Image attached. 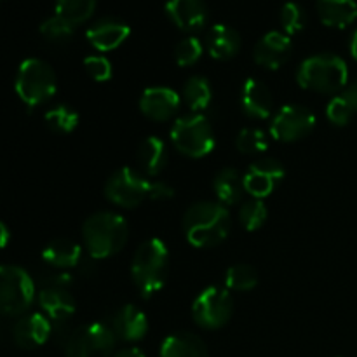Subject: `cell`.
Instances as JSON below:
<instances>
[{
  "instance_id": "6da1fadb",
  "label": "cell",
  "mask_w": 357,
  "mask_h": 357,
  "mask_svg": "<svg viewBox=\"0 0 357 357\" xmlns=\"http://www.w3.org/2000/svg\"><path fill=\"white\" fill-rule=\"evenodd\" d=\"M232 218L220 202L201 201L192 204L183 215V232L195 248H215L229 237Z\"/></svg>"
},
{
  "instance_id": "7a4b0ae2",
  "label": "cell",
  "mask_w": 357,
  "mask_h": 357,
  "mask_svg": "<svg viewBox=\"0 0 357 357\" xmlns=\"http://www.w3.org/2000/svg\"><path fill=\"white\" fill-rule=\"evenodd\" d=\"M84 244L87 253L96 260L110 258L126 246L129 227L124 216L110 211L91 215L82 227Z\"/></svg>"
},
{
  "instance_id": "3957f363",
  "label": "cell",
  "mask_w": 357,
  "mask_h": 357,
  "mask_svg": "<svg viewBox=\"0 0 357 357\" xmlns=\"http://www.w3.org/2000/svg\"><path fill=\"white\" fill-rule=\"evenodd\" d=\"M169 271V250L157 237L146 239L136 250L131 261V278L143 298H150L164 288Z\"/></svg>"
},
{
  "instance_id": "277c9868",
  "label": "cell",
  "mask_w": 357,
  "mask_h": 357,
  "mask_svg": "<svg viewBox=\"0 0 357 357\" xmlns=\"http://www.w3.org/2000/svg\"><path fill=\"white\" fill-rule=\"evenodd\" d=\"M347 63L337 54L323 52L307 58L296 70V82L307 91L321 94H337L347 86Z\"/></svg>"
},
{
  "instance_id": "5b68a950",
  "label": "cell",
  "mask_w": 357,
  "mask_h": 357,
  "mask_svg": "<svg viewBox=\"0 0 357 357\" xmlns=\"http://www.w3.org/2000/svg\"><path fill=\"white\" fill-rule=\"evenodd\" d=\"M14 89L28 108H35L51 100L58 89V79L47 61L28 58L20 65L14 80Z\"/></svg>"
},
{
  "instance_id": "8992f818",
  "label": "cell",
  "mask_w": 357,
  "mask_h": 357,
  "mask_svg": "<svg viewBox=\"0 0 357 357\" xmlns=\"http://www.w3.org/2000/svg\"><path fill=\"white\" fill-rule=\"evenodd\" d=\"M171 142L174 149L192 159L209 155L216 145L215 131L204 115H187L174 121L171 128Z\"/></svg>"
},
{
  "instance_id": "52a82bcc",
  "label": "cell",
  "mask_w": 357,
  "mask_h": 357,
  "mask_svg": "<svg viewBox=\"0 0 357 357\" xmlns=\"http://www.w3.org/2000/svg\"><path fill=\"white\" fill-rule=\"evenodd\" d=\"M35 300V282L16 265H0V316H23Z\"/></svg>"
},
{
  "instance_id": "ba28073f",
  "label": "cell",
  "mask_w": 357,
  "mask_h": 357,
  "mask_svg": "<svg viewBox=\"0 0 357 357\" xmlns=\"http://www.w3.org/2000/svg\"><path fill=\"white\" fill-rule=\"evenodd\" d=\"M234 312V300L229 289L209 286L202 289L192 303V316L204 330H218L225 326Z\"/></svg>"
},
{
  "instance_id": "9c48e42d",
  "label": "cell",
  "mask_w": 357,
  "mask_h": 357,
  "mask_svg": "<svg viewBox=\"0 0 357 357\" xmlns=\"http://www.w3.org/2000/svg\"><path fill=\"white\" fill-rule=\"evenodd\" d=\"M117 337L110 326L91 323L80 326L66 338V357H110Z\"/></svg>"
},
{
  "instance_id": "30bf717a",
  "label": "cell",
  "mask_w": 357,
  "mask_h": 357,
  "mask_svg": "<svg viewBox=\"0 0 357 357\" xmlns=\"http://www.w3.org/2000/svg\"><path fill=\"white\" fill-rule=\"evenodd\" d=\"M150 181L132 167H121L108 178L105 185V197L115 206L132 209L149 199Z\"/></svg>"
},
{
  "instance_id": "8fae6325",
  "label": "cell",
  "mask_w": 357,
  "mask_h": 357,
  "mask_svg": "<svg viewBox=\"0 0 357 357\" xmlns=\"http://www.w3.org/2000/svg\"><path fill=\"white\" fill-rule=\"evenodd\" d=\"M316 128V117L302 105H284L272 117L271 135L278 142L291 143L305 138Z\"/></svg>"
},
{
  "instance_id": "7c38bea8",
  "label": "cell",
  "mask_w": 357,
  "mask_h": 357,
  "mask_svg": "<svg viewBox=\"0 0 357 357\" xmlns=\"http://www.w3.org/2000/svg\"><path fill=\"white\" fill-rule=\"evenodd\" d=\"M284 166L279 160L265 157L248 167V171L244 173V188L253 199L264 201L284 180Z\"/></svg>"
},
{
  "instance_id": "4fadbf2b",
  "label": "cell",
  "mask_w": 357,
  "mask_h": 357,
  "mask_svg": "<svg viewBox=\"0 0 357 357\" xmlns=\"http://www.w3.org/2000/svg\"><path fill=\"white\" fill-rule=\"evenodd\" d=\"M52 335V323L42 312L23 314L13 328L14 344L24 351L44 345Z\"/></svg>"
},
{
  "instance_id": "5bb4252c",
  "label": "cell",
  "mask_w": 357,
  "mask_h": 357,
  "mask_svg": "<svg viewBox=\"0 0 357 357\" xmlns=\"http://www.w3.org/2000/svg\"><path fill=\"white\" fill-rule=\"evenodd\" d=\"M293 51V44L289 35L282 31H268L253 49L255 61L267 70H278L289 59Z\"/></svg>"
},
{
  "instance_id": "9a60e30c",
  "label": "cell",
  "mask_w": 357,
  "mask_h": 357,
  "mask_svg": "<svg viewBox=\"0 0 357 357\" xmlns=\"http://www.w3.org/2000/svg\"><path fill=\"white\" fill-rule=\"evenodd\" d=\"M180 103V96L171 87H149L139 98V110L150 121L164 122L176 115Z\"/></svg>"
},
{
  "instance_id": "2e32d148",
  "label": "cell",
  "mask_w": 357,
  "mask_h": 357,
  "mask_svg": "<svg viewBox=\"0 0 357 357\" xmlns=\"http://www.w3.org/2000/svg\"><path fill=\"white\" fill-rule=\"evenodd\" d=\"M42 314L52 324H63L75 314L77 303L72 293L61 286H45L38 293Z\"/></svg>"
},
{
  "instance_id": "e0dca14e",
  "label": "cell",
  "mask_w": 357,
  "mask_h": 357,
  "mask_svg": "<svg viewBox=\"0 0 357 357\" xmlns=\"http://www.w3.org/2000/svg\"><path fill=\"white\" fill-rule=\"evenodd\" d=\"M131 28L122 21L114 20V17H103L89 26L86 37L89 44L98 51H114L119 45L128 40Z\"/></svg>"
},
{
  "instance_id": "ac0fdd59",
  "label": "cell",
  "mask_w": 357,
  "mask_h": 357,
  "mask_svg": "<svg viewBox=\"0 0 357 357\" xmlns=\"http://www.w3.org/2000/svg\"><path fill=\"white\" fill-rule=\"evenodd\" d=\"M166 13L183 31L201 30L208 21V6L204 0H167Z\"/></svg>"
},
{
  "instance_id": "d6986e66",
  "label": "cell",
  "mask_w": 357,
  "mask_h": 357,
  "mask_svg": "<svg viewBox=\"0 0 357 357\" xmlns=\"http://www.w3.org/2000/svg\"><path fill=\"white\" fill-rule=\"evenodd\" d=\"M112 331L117 338L126 342H138L149 331V319L145 312L132 303L122 305L112 317Z\"/></svg>"
},
{
  "instance_id": "ffe728a7",
  "label": "cell",
  "mask_w": 357,
  "mask_h": 357,
  "mask_svg": "<svg viewBox=\"0 0 357 357\" xmlns=\"http://www.w3.org/2000/svg\"><path fill=\"white\" fill-rule=\"evenodd\" d=\"M241 107L244 114L253 119L271 117L274 110V98L271 89L258 79H248L241 91Z\"/></svg>"
},
{
  "instance_id": "44dd1931",
  "label": "cell",
  "mask_w": 357,
  "mask_h": 357,
  "mask_svg": "<svg viewBox=\"0 0 357 357\" xmlns=\"http://www.w3.org/2000/svg\"><path fill=\"white\" fill-rule=\"evenodd\" d=\"M206 45H208L211 58L227 61V59H232L234 56L239 54L243 40H241L239 31L234 30L229 24H215L208 31Z\"/></svg>"
},
{
  "instance_id": "7402d4cb",
  "label": "cell",
  "mask_w": 357,
  "mask_h": 357,
  "mask_svg": "<svg viewBox=\"0 0 357 357\" xmlns=\"http://www.w3.org/2000/svg\"><path fill=\"white\" fill-rule=\"evenodd\" d=\"M138 164L139 169L145 173V176H159L167 166L169 153L164 139L159 136H149L139 143L138 149Z\"/></svg>"
},
{
  "instance_id": "603a6c76",
  "label": "cell",
  "mask_w": 357,
  "mask_h": 357,
  "mask_svg": "<svg viewBox=\"0 0 357 357\" xmlns=\"http://www.w3.org/2000/svg\"><path fill=\"white\" fill-rule=\"evenodd\" d=\"M42 260L54 268H72L82 261V248L72 239H54L42 251Z\"/></svg>"
},
{
  "instance_id": "cb8c5ba5",
  "label": "cell",
  "mask_w": 357,
  "mask_h": 357,
  "mask_svg": "<svg viewBox=\"0 0 357 357\" xmlns=\"http://www.w3.org/2000/svg\"><path fill=\"white\" fill-rule=\"evenodd\" d=\"M317 14L326 26L347 28L357 20V2L356 0H317Z\"/></svg>"
},
{
  "instance_id": "d4e9b609",
  "label": "cell",
  "mask_w": 357,
  "mask_h": 357,
  "mask_svg": "<svg viewBox=\"0 0 357 357\" xmlns=\"http://www.w3.org/2000/svg\"><path fill=\"white\" fill-rule=\"evenodd\" d=\"M160 357H209L204 342L194 333H174L162 342Z\"/></svg>"
},
{
  "instance_id": "484cf974",
  "label": "cell",
  "mask_w": 357,
  "mask_h": 357,
  "mask_svg": "<svg viewBox=\"0 0 357 357\" xmlns=\"http://www.w3.org/2000/svg\"><path fill=\"white\" fill-rule=\"evenodd\" d=\"M213 188H215L220 204H237L244 192H246V188H244V174H241L234 167H223L216 173L215 180H213Z\"/></svg>"
},
{
  "instance_id": "4316f807",
  "label": "cell",
  "mask_w": 357,
  "mask_h": 357,
  "mask_svg": "<svg viewBox=\"0 0 357 357\" xmlns=\"http://www.w3.org/2000/svg\"><path fill=\"white\" fill-rule=\"evenodd\" d=\"M183 100L192 112H202L209 107L213 100V89L208 79L194 75L185 82Z\"/></svg>"
},
{
  "instance_id": "83f0119b",
  "label": "cell",
  "mask_w": 357,
  "mask_h": 357,
  "mask_svg": "<svg viewBox=\"0 0 357 357\" xmlns=\"http://www.w3.org/2000/svg\"><path fill=\"white\" fill-rule=\"evenodd\" d=\"M44 121L52 132L70 135L79 126V114L75 108L68 107V105H56L45 112Z\"/></svg>"
},
{
  "instance_id": "f1b7e54d",
  "label": "cell",
  "mask_w": 357,
  "mask_h": 357,
  "mask_svg": "<svg viewBox=\"0 0 357 357\" xmlns=\"http://www.w3.org/2000/svg\"><path fill=\"white\" fill-rule=\"evenodd\" d=\"M96 10V0H56V14L72 24H82Z\"/></svg>"
},
{
  "instance_id": "f546056e",
  "label": "cell",
  "mask_w": 357,
  "mask_h": 357,
  "mask_svg": "<svg viewBox=\"0 0 357 357\" xmlns=\"http://www.w3.org/2000/svg\"><path fill=\"white\" fill-rule=\"evenodd\" d=\"M73 33H75V24H72L58 14L47 17L40 24V35L51 44H66V42L72 40Z\"/></svg>"
},
{
  "instance_id": "4dcf8cb0",
  "label": "cell",
  "mask_w": 357,
  "mask_h": 357,
  "mask_svg": "<svg viewBox=\"0 0 357 357\" xmlns=\"http://www.w3.org/2000/svg\"><path fill=\"white\" fill-rule=\"evenodd\" d=\"M225 284L229 291H251L258 284V274L251 265H232L225 274Z\"/></svg>"
},
{
  "instance_id": "1f68e13d",
  "label": "cell",
  "mask_w": 357,
  "mask_h": 357,
  "mask_svg": "<svg viewBox=\"0 0 357 357\" xmlns=\"http://www.w3.org/2000/svg\"><path fill=\"white\" fill-rule=\"evenodd\" d=\"M265 222H267V206L261 199H251L241 206L239 223L248 232L261 229Z\"/></svg>"
},
{
  "instance_id": "d6a6232c",
  "label": "cell",
  "mask_w": 357,
  "mask_h": 357,
  "mask_svg": "<svg viewBox=\"0 0 357 357\" xmlns=\"http://www.w3.org/2000/svg\"><path fill=\"white\" fill-rule=\"evenodd\" d=\"M267 135L258 128H244L236 138V149L241 153H246V155H250V153H261L264 150H267Z\"/></svg>"
},
{
  "instance_id": "836d02e7",
  "label": "cell",
  "mask_w": 357,
  "mask_h": 357,
  "mask_svg": "<svg viewBox=\"0 0 357 357\" xmlns=\"http://www.w3.org/2000/svg\"><path fill=\"white\" fill-rule=\"evenodd\" d=\"M279 17H281V26L286 35H295L305 28L307 14L302 9V6L296 2H286Z\"/></svg>"
},
{
  "instance_id": "e575fe53",
  "label": "cell",
  "mask_w": 357,
  "mask_h": 357,
  "mask_svg": "<svg viewBox=\"0 0 357 357\" xmlns=\"http://www.w3.org/2000/svg\"><path fill=\"white\" fill-rule=\"evenodd\" d=\"M202 47L201 40L197 37H187L174 47V61L178 66H192L201 59Z\"/></svg>"
},
{
  "instance_id": "d590c367",
  "label": "cell",
  "mask_w": 357,
  "mask_h": 357,
  "mask_svg": "<svg viewBox=\"0 0 357 357\" xmlns=\"http://www.w3.org/2000/svg\"><path fill=\"white\" fill-rule=\"evenodd\" d=\"M326 117L331 124L338 126V128H344V126H347L349 122H351V119L354 117V110H352L351 105L347 103V100H345L342 94H338V96L331 98L330 103H328Z\"/></svg>"
},
{
  "instance_id": "8d00e7d4",
  "label": "cell",
  "mask_w": 357,
  "mask_h": 357,
  "mask_svg": "<svg viewBox=\"0 0 357 357\" xmlns=\"http://www.w3.org/2000/svg\"><path fill=\"white\" fill-rule=\"evenodd\" d=\"M84 68L96 82H107L112 79V63L105 56H87L84 59Z\"/></svg>"
},
{
  "instance_id": "74e56055",
  "label": "cell",
  "mask_w": 357,
  "mask_h": 357,
  "mask_svg": "<svg viewBox=\"0 0 357 357\" xmlns=\"http://www.w3.org/2000/svg\"><path fill=\"white\" fill-rule=\"evenodd\" d=\"M174 197V188L164 181H150L149 199L152 201H169Z\"/></svg>"
},
{
  "instance_id": "f35d334b",
  "label": "cell",
  "mask_w": 357,
  "mask_h": 357,
  "mask_svg": "<svg viewBox=\"0 0 357 357\" xmlns=\"http://www.w3.org/2000/svg\"><path fill=\"white\" fill-rule=\"evenodd\" d=\"M342 96L347 100V103L351 105V108L354 110V114H357V80L356 82H352L351 86L345 87V91L342 93Z\"/></svg>"
},
{
  "instance_id": "ab89813d",
  "label": "cell",
  "mask_w": 357,
  "mask_h": 357,
  "mask_svg": "<svg viewBox=\"0 0 357 357\" xmlns=\"http://www.w3.org/2000/svg\"><path fill=\"white\" fill-rule=\"evenodd\" d=\"M10 241V232L9 229H7V225L3 222H0V250H3V248L9 244Z\"/></svg>"
},
{
  "instance_id": "60d3db41",
  "label": "cell",
  "mask_w": 357,
  "mask_h": 357,
  "mask_svg": "<svg viewBox=\"0 0 357 357\" xmlns=\"http://www.w3.org/2000/svg\"><path fill=\"white\" fill-rule=\"evenodd\" d=\"M115 357H146L145 354H143L139 349H135V347H129V349H124V351L117 352L115 354Z\"/></svg>"
},
{
  "instance_id": "b9f144b4",
  "label": "cell",
  "mask_w": 357,
  "mask_h": 357,
  "mask_svg": "<svg viewBox=\"0 0 357 357\" xmlns=\"http://www.w3.org/2000/svg\"><path fill=\"white\" fill-rule=\"evenodd\" d=\"M349 52H351L352 58L357 61V28L354 30V33L351 35V40H349Z\"/></svg>"
},
{
  "instance_id": "7bdbcfd3",
  "label": "cell",
  "mask_w": 357,
  "mask_h": 357,
  "mask_svg": "<svg viewBox=\"0 0 357 357\" xmlns=\"http://www.w3.org/2000/svg\"><path fill=\"white\" fill-rule=\"evenodd\" d=\"M0 337H2V331H0Z\"/></svg>"
}]
</instances>
